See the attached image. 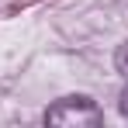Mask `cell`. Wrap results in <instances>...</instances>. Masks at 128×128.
I'll list each match as a JSON object with an SVG mask.
<instances>
[{"label": "cell", "mask_w": 128, "mask_h": 128, "mask_svg": "<svg viewBox=\"0 0 128 128\" xmlns=\"http://www.w3.org/2000/svg\"><path fill=\"white\" fill-rule=\"evenodd\" d=\"M118 107H121V114H125V118H128V86H125V90H121V104H118Z\"/></svg>", "instance_id": "obj_3"}, {"label": "cell", "mask_w": 128, "mask_h": 128, "mask_svg": "<svg viewBox=\"0 0 128 128\" xmlns=\"http://www.w3.org/2000/svg\"><path fill=\"white\" fill-rule=\"evenodd\" d=\"M45 125H104V111L94 104L90 97H62L45 111Z\"/></svg>", "instance_id": "obj_1"}, {"label": "cell", "mask_w": 128, "mask_h": 128, "mask_svg": "<svg viewBox=\"0 0 128 128\" xmlns=\"http://www.w3.org/2000/svg\"><path fill=\"white\" fill-rule=\"evenodd\" d=\"M114 66H118V73L128 80V42L118 45V52H114Z\"/></svg>", "instance_id": "obj_2"}]
</instances>
